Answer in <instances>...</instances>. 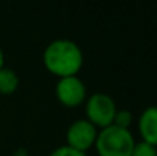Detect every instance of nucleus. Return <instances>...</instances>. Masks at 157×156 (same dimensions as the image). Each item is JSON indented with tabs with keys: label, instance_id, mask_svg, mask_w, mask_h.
<instances>
[{
	"label": "nucleus",
	"instance_id": "1",
	"mask_svg": "<svg viewBox=\"0 0 157 156\" xmlns=\"http://www.w3.org/2000/svg\"><path fill=\"white\" fill-rule=\"evenodd\" d=\"M43 64L48 72L58 78L75 77L84 64V55L75 42L56 38L51 42L43 52Z\"/></svg>",
	"mask_w": 157,
	"mask_h": 156
},
{
	"label": "nucleus",
	"instance_id": "2",
	"mask_svg": "<svg viewBox=\"0 0 157 156\" xmlns=\"http://www.w3.org/2000/svg\"><path fill=\"white\" fill-rule=\"evenodd\" d=\"M134 144L136 141L130 130L111 124L98 132L95 149L98 156H131Z\"/></svg>",
	"mask_w": 157,
	"mask_h": 156
},
{
	"label": "nucleus",
	"instance_id": "3",
	"mask_svg": "<svg viewBox=\"0 0 157 156\" xmlns=\"http://www.w3.org/2000/svg\"><path fill=\"white\" fill-rule=\"evenodd\" d=\"M116 110L117 107L114 100L104 92L92 94L86 100V119L99 130L113 124Z\"/></svg>",
	"mask_w": 157,
	"mask_h": 156
},
{
	"label": "nucleus",
	"instance_id": "4",
	"mask_svg": "<svg viewBox=\"0 0 157 156\" xmlns=\"http://www.w3.org/2000/svg\"><path fill=\"white\" fill-rule=\"evenodd\" d=\"M96 136H98V129L92 122H89L86 118L75 119L66 132V141H67L66 146L86 153L87 150L95 147Z\"/></svg>",
	"mask_w": 157,
	"mask_h": 156
},
{
	"label": "nucleus",
	"instance_id": "5",
	"mask_svg": "<svg viewBox=\"0 0 157 156\" xmlns=\"http://www.w3.org/2000/svg\"><path fill=\"white\" fill-rule=\"evenodd\" d=\"M55 95L64 107H78L87 100V87L78 75L58 78Z\"/></svg>",
	"mask_w": 157,
	"mask_h": 156
},
{
	"label": "nucleus",
	"instance_id": "6",
	"mask_svg": "<svg viewBox=\"0 0 157 156\" xmlns=\"http://www.w3.org/2000/svg\"><path fill=\"white\" fill-rule=\"evenodd\" d=\"M137 132L144 142L157 149V106H150L142 110L137 119Z\"/></svg>",
	"mask_w": 157,
	"mask_h": 156
},
{
	"label": "nucleus",
	"instance_id": "7",
	"mask_svg": "<svg viewBox=\"0 0 157 156\" xmlns=\"http://www.w3.org/2000/svg\"><path fill=\"white\" fill-rule=\"evenodd\" d=\"M18 75L11 67L0 69V95H12L18 89Z\"/></svg>",
	"mask_w": 157,
	"mask_h": 156
},
{
	"label": "nucleus",
	"instance_id": "8",
	"mask_svg": "<svg viewBox=\"0 0 157 156\" xmlns=\"http://www.w3.org/2000/svg\"><path fill=\"white\" fill-rule=\"evenodd\" d=\"M131 122H133V115L130 113V110H125V109L116 110V115H114V119H113V126L130 130Z\"/></svg>",
	"mask_w": 157,
	"mask_h": 156
},
{
	"label": "nucleus",
	"instance_id": "9",
	"mask_svg": "<svg viewBox=\"0 0 157 156\" xmlns=\"http://www.w3.org/2000/svg\"><path fill=\"white\" fill-rule=\"evenodd\" d=\"M131 156H157V149L147 144V142H144V141H139V142L134 144Z\"/></svg>",
	"mask_w": 157,
	"mask_h": 156
},
{
	"label": "nucleus",
	"instance_id": "10",
	"mask_svg": "<svg viewBox=\"0 0 157 156\" xmlns=\"http://www.w3.org/2000/svg\"><path fill=\"white\" fill-rule=\"evenodd\" d=\"M49 156H86V153L78 152L69 146H61V147H56L55 150H52Z\"/></svg>",
	"mask_w": 157,
	"mask_h": 156
},
{
	"label": "nucleus",
	"instance_id": "11",
	"mask_svg": "<svg viewBox=\"0 0 157 156\" xmlns=\"http://www.w3.org/2000/svg\"><path fill=\"white\" fill-rule=\"evenodd\" d=\"M12 156H29V152H28L25 147H18V149L14 150Z\"/></svg>",
	"mask_w": 157,
	"mask_h": 156
},
{
	"label": "nucleus",
	"instance_id": "12",
	"mask_svg": "<svg viewBox=\"0 0 157 156\" xmlns=\"http://www.w3.org/2000/svg\"><path fill=\"white\" fill-rule=\"evenodd\" d=\"M3 67H5V54L0 48V69H3Z\"/></svg>",
	"mask_w": 157,
	"mask_h": 156
}]
</instances>
